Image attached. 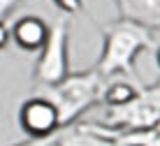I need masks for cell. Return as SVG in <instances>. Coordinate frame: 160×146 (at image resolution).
<instances>
[{
  "label": "cell",
  "mask_w": 160,
  "mask_h": 146,
  "mask_svg": "<svg viewBox=\"0 0 160 146\" xmlns=\"http://www.w3.org/2000/svg\"><path fill=\"white\" fill-rule=\"evenodd\" d=\"M151 47H153L151 30L118 19L102 28V53L93 70L102 79H109L114 74H123L130 81H135L137 79L135 74L137 56Z\"/></svg>",
  "instance_id": "cell-1"
},
{
  "label": "cell",
  "mask_w": 160,
  "mask_h": 146,
  "mask_svg": "<svg viewBox=\"0 0 160 146\" xmlns=\"http://www.w3.org/2000/svg\"><path fill=\"white\" fill-rule=\"evenodd\" d=\"M104 88L107 86H104L102 77L95 70H88V72H79V74H70L58 86L42 88V95L49 98L58 107L60 123H63V128H68L86 109H91L93 104L102 102Z\"/></svg>",
  "instance_id": "cell-2"
},
{
  "label": "cell",
  "mask_w": 160,
  "mask_h": 146,
  "mask_svg": "<svg viewBox=\"0 0 160 146\" xmlns=\"http://www.w3.org/2000/svg\"><path fill=\"white\" fill-rule=\"evenodd\" d=\"M70 74V26L68 19L60 16L49 23L47 44L42 47L35 65V81L42 88H51L63 83Z\"/></svg>",
  "instance_id": "cell-3"
},
{
  "label": "cell",
  "mask_w": 160,
  "mask_h": 146,
  "mask_svg": "<svg viewBox=\"0 0 160 146\" xmlns=\"http://www.w3.org/2000/svg\"><path fill=\"white\" fill-rule=\"evenodd\" d=\"M160 123V86L142 88L130 104L118 109H107L104 128L112 132H132L151 130Z\"/></svg>",
  "instance_id": "cell-4"
},
{
  "label": "cell",
  "mask_w": 160,
  "mask_h": 146,
  "mask_svg": "<svg viewBox=\"0 0 160 146\" xmlns=\"http://www.w3.org/2000/svg\"><path fill=\"white\" fill-rule=\"evenodd\" d=\"M19 125L30 139L42 142V139L56 137V132L63 128V123H60L58 107L40 93V95L28 98L23 104H21V109H19Z\"/></svg>",
  "instance_id": "cell-5"
},
{
  "label": "cell",
  "mask_w": 160,
  "mask_h": 146,
  "mask_svg": "<svg viewBox=\"0 0 160 146\" xmlns=\"http://www.w3.org/2000/svg\"><path fill=\"white\" fill-rule=\"evenodd\" d=\"M49 37V23L40 16H21L12 26V40L23 51H42Z\"/></svg>",
  "instance_id": "cell-6"
},
{
  "label": "cell",
  "mask_w": 160,
  "mask_h": 146,
  "mask_svg": "<svg viewBox=\"0 0 160 146\" xmlns=\"http://www.w3.org/2000/svg\"><path fill=\"white\" fill-rule=\"evenodd\" d=\"M121 21H130L146 30L160 28V0H116Z\"/></svg>",
  "instance_id": "cell-7"
},
{
  "label": "cell",
  "mask_w": 160,
  "mask_h": 146,
  "mask_svg": "<svg viewBox=\"0 0 160 146\" xmlns=\"http://www.w3.org/2000/svg\"><path fill=\"white\" fill-rule=\"evenodd\" d=\"M139 91H142V88H137L135 81H130V79H116V81H112L107 88H104L102 102L107 104V109H118V107L130 104L132 100L139 95Z\"/></svg>",
  "instance_id": "cell-8"
},
{
  "label": "cell",
  "mask_w": 160,
  "mask_h": 146,
  "mask_svg": "<svg viewBox=\"0 0 160 146\" xmlns=\"http://www.w3.org/2000/svg\"><path fill=\"white\" fill-rule=\"evenodd\" d=\"M56 146H114L86 125H72L70 130L56 134Z\"/></svg>",
  "instance_id": "cell-9"
},
{
  "label": "cell",
  "mask_w": 160,
  "mask_h": 146,
  "mask_svg": "<svg viewBox=\"0 0 160 146\" xmlns=\"http://www.w3.org/2000/svg\"><path fill=\"white\" fill-rule=\"evenodd\" d=\"M53 3H56L58 9H60V12H65V14H79L81 7H84L81 0H53Z\"/></svg>",
  "instance_id": "cell-10"
},
{
  "label": "cell",
  "mask_w": 160,
  "mask_h": 146,
  "mask_svg": "<svg viewBox=\"0 0 160 146\" xmlns=\"http://www.w3.org/2000/svg\"><path fill=\"white\" fill-rule=\"evenodd\" d=\"M21 0H0V23H5V19L9 16V12L19 5Z\"/></svg>",
  "instance_id": "cell-11"
},
{
  "label": "cell",
  "mask_w": 160,
  "mask_h": 146,
  "mask_svg": "<svg viewBox=\"0 0 160 146\" xmlns=\"http://www.w3.org/2000/svg\"><path fill=\"white\" fill-rule=\"evenodd\" d=\"M9 40H12V30H7L5 23H0V51L9 44Z\"/></svg>",
  "instance_id": "cell-12"
},
{
  "label": "cell",
  "mask_w": 160,
  "mask_h": 146,
  "mask_svg": "<svg viewBox=\"0 0 160 146\" xmlns=\"http://www.w3.org/2000/svg\"><path fill=\"white\" fill-rule=\"evenodd\" d=\"M156 63H158V70H160V47L156 49Z\"/></svg>",
  "instance_id": "cell-13"
},
{
  "label": "cell",
  "mask_w": 160,
  "mask_h": 146,
  "mask_svg": "<svg viewBox=\"0 0 160 146\" xmlns=\"http://www.w3.org/2000/svg\"><path fill=\"white\" fill-rule=\"evenodd\" d=\"M156 130H158V134H160V123H158V125H156Z\"/></svg>",
  "instance_id": "cell-14"
},
{
  "label": "cell",
  "mask_w": 160,
  "mask_h": 146,
  "mask_svg": "<svg viewBox=\"0 0 160 146\" xmlns=\"http://www.w3.org/2000/svg\"><path fill=\"white\" fill-rule=\"evenodd\" d=\"M158 86H160V79H158Z\"/></svg>",
  "instance_id": "cell-15"
}]
</instances>
